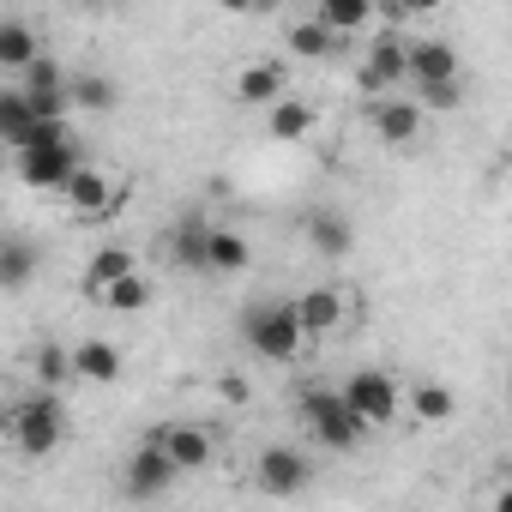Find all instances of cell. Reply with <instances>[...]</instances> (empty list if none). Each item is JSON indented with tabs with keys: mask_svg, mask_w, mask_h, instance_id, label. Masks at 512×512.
Masks as SVG:
<instances>
[{
	"mask_svg": "<svg viewBox=\"0 0 512 512\" xmlns=\"http://www.w3.org/2000/svg\"><path fill=\"white\" fill-rule=\"evenodd\" d=\"M338 392H344L350 416H356L368 434H380V428H398V422H404V386H398L386 368H356Z\"/></svg>",
	"mask_w": 512,
	"mask_h": 512,
	"instance_id": "5b68a950",
	"label": "cell"
},
{
	"mask_svg": "<svg viewBox=\"0 0 512 512\" xmlns=\"http://www.w3.org/2000/svg\"><path fill=\"white\" fill-rule=\"evenodd\" d=\"M151 440L169 452V464H175L181 476L211 470V458H217V440H211L199 422H163V428H151Z\"/></svg>",
	"mask_w": 512,
	"mask_h": 512,
	"instance_id": "7c38bea8",
	"label": "cell"
},
{
	"mask_svg": "<svg viewBox=\"0 0 512 512\" xmlns=\"http://www.w3.org/2000/svg\"><path fill=\"white\" fill-rule=\"evenodd\" d=\"M308 247L320 253V260H350V247H356V229L344 211H314L308 217Z\"/></svg>",
	"mask_w": 512,
	"mask_h": 512,
	"instance_id": "44dd1931",
	"label": "cell"
},
{
	"mask_svg": "<svg viewBox=\"0 0 512 512\" xmlns=\"http://www.w3.org/2000/svg\"><path fill=\"white\" fill-rule=\"evenodd\" d=\"M79 7H109V0H79Z\"/></svg>",
	"mask_w": 512,
	"mask_h": 512,
	"instance_id": "836d02e7",
	"label": "cell"
},
{
	"mask_svg": "<svg viewBox=\"0 0 512 512\" xmlns=\"http://www.w3.org/2000/svg\"><path fill=\"white\" fill-rule=\"evenodd\" d=\"M31 380L49 386V392H61V386L73 380V356H67V344H37V350H31Z\"/></svg>",
	"mask_w": 512,
	"mask_h": 512,
	"instance_id": "4316f807",
	"label": "cell"
},
{
	"mask_svg": "<svg viewBox=\"0 0 512 512\" xmlns=\"http://www.w3.org/2000/svg\"><path fill=\"white\" fill-rule=\"evenodd\" d=\"M73 169H79L73 133H67V139H49V145L13 151V175H19V187H31V193H61V181H67Z\"/></svg>",
	"mask_w": 512,
	"mask_h": 512,
	"instance_id": "52a82bcc",
	"label": "cell"
},
{
	"mask_svg": "<svg viewBox=\"0 0 512 512\" xmlns=\"http://www.w3.org/2000/svg\"><path fill=\"white\" fill-rule=\"evenodd\" d=\"M91 302H97V308H109V314H139V308L151 302V278H145L139 266H127V272H121V278H109Z\"/></svg>",
	"mask_w": 512,
	"mask_h": 512,
	"instance_id": "603a6c76",
	"label": "cell"
},
{
	"mask_svg": "<svg viewBox=\"0 0 512 512\" xmlns=\"http://www.w3.org/2000/svg\"><path fill=\"white\" fill-rule=\"evenodd\" d=\"M356 91H362L368 103L404 91V31H380V37L368 43L362 67H356Z\"/></svg>",
	"mask_w": 512,
	"mask_h": 512,
	"instance_id": "ba28073f",
	"label": "cell"
},
{
	"mask_svg": "<svg viewBox=\"0 0 512 512\" xmlns=\"http://www.w3.org/2000/svg\"><path fill=\"white\" fill-rule=\"evenodd\" d=\"M241 338H247V350L260 356V362H278V368L308 350V338H302L290 302H253V308L241 314Z\"/></svg>",
	"mask_w": 512,
	"mask_h": 512,
	"instance_id": "7a4b0ae2",
	"label": "cell"
},
{
	"mask_svg": "<svg viewBox=\"0 0 512 512\" xmlns=\"http://www.w3.org/2000/svg\"><path fill=\"white\" fill-rule=\"evenodd\" d=\"M31 55H43V37L25 19H0V73H19Z\"/></svg>",
	"mask_w": 512,
	"mask_h": 512,
	"instance_id": "d4e9b609",
	"label": "cell"
},
{
	"mask_svg": "<svg viewBox=\"0 0 512 512\" xmlns=\"http://www.w3.org/2000/svg\"><path fill=\"white\" fill-rule=\"evenodd\" d=\"M7 410H13L7 440H13L25 458H49V452L67 440V404H61V392L37 386V392H25V398H19V404H7Z\"/></svg>",
	"mask_w": 512,
	"mask_h": 512,
	"instance_id": "6da1fadb",
	"label": "cell"
},
{
	"mask_svg": "<svg viewBox=\"0 0 512 512\" xmlns=\"http://www.w3.org/2000/svg\"><path fill=\"white\" fill-rule=\"evenodd\" d=\"M314 13L326 19V25H338L344 37H356V31H368L380 13H374V0H314Z\"/></svg>",
	"mask_w": 512,
	"mask_h": 512,
	"instance_id": "484cf974",
	"label": "cell"
},
{
	"mask_svg": "<svg viewBox=\"0 0 512 512\" xmlns=\"http://www.w3.org/2000/svg\"><path fill=\"white\" fill-rule=\"evenodd\" d=\"M205 217H187V223H175V235H169V260H175V272H187V278H205Z\"/></svg>",
	"mask_w": 512,
	"mask_h": 512,
	"instance_id": "cb8c5ba5",
	"label": "cell"
},
{
	"mask_svg": "<svg viewBox=\"0 0 512 512\" xmlns=\"http://www.w3.org/2000/svg\"><path fill=\"white\" fill-rule=\"evenodd\" d=\"M67 97H73V115H109L121 103L109 73H67Z\"/></svg>",
	"mask_w": 512,
	"mask_h": 512,
	"instance_id": "7402d4cb",
	"label": "cell"
},
{
	"mask_svg": "<svg viewBox=\"0 0 512 512\" xmlns=\"http://www.w3.org/2000/svg\"><path fill=\"white\" fill-rule=\"evenodd\" d=\"M67 85V67L43 49V55H31L25 67H19V91H61Z\"/></svg>",
	"mask_w": 512,
	"mask_h": 512,
	"instance_id": "f1b7e54d",
	"label": "cell"
},
{
	"mask_svg": "<svg viewBox=\"0 0 512 512\" xmlns=\"http://www.w3.org/2000/svg\"><path fill=\"white\" fill-rule=\"evenodd\" d=\"M127 266H139L127 247H97V253H91V266H85V278H79V290H85V296H97V290H103L109 278H121Z\"/></svg>",
	"mask_w": 512,
	"mask_h": 512,
	"instance_id": "83f0119b",
	"label": "cell"
},
{
	"mask_svg": "<svg viewBox=\"0 0 512 512\" xmlns=\"http://www.w3.org/2000/svg\"><path fill=\"white\" fill-rule=\"evenodd\" d=\"M368 127H374V139L380 145H416L422 139V127H428V109L416 103V97H374L368 103Z\"/></svg>",
	"mask_w": 512,
	"mask_h": 512,
	"instance_id": "8fae6325",
	"label": "cell"
},
{
	"mask_svg": "<svg viewBox=\"0 0 512 512\" xmlns=\"http://www.w3.org/2000/svg\"><path fill=\"white\" fill-rule=\"evenodd\" d=\"M7 422H13V410H7V404H0V440H7Z\"/></svg>",
	"mask_w": 512,
	"mask_h": 512,
	"instance_id": "d6a6232c",
	"label": "cell"
},
{
	"mask_svg": "<svg viewBox=\"0 0 512 512\" xmlns=\"http://www.w3.org/2000/svg\"><path fill=\"white\" fill-rule=\"evenodd\" d=\"M0 151H7V145H0Z\"/></svg>",
	"mask_w": 512,
	"mask_h": 512,
	"instance_id": "e575fe53",
	"label": "cell"
},
{
	"mask_svg": "<svg viewBox=\"0 0 512 512\" xmlns=\"http://www.w3.org/2000/svg\"><path fill=\"white\" fill-rule=\"evenodd\" d=\"M253 482H260V494H272V500H290V494H302L314 482V458L296 452V446H266L253 458Z\"/></svg>",
	"mask_w": 512,
	"mask_h": 512,
	"instance_id": "9c48e42d",
	"label": "cell"
},
{
	"mask_svg": "<svg viewBox=\"0 0 512 512\" xmlns=\"http://www.w3.org/2000/svg\"><path fill=\"white\" fill-rule=\"evenodd\" d=\"M181 482V470L169 464V452L157 446V440H145L133 458H127V476H121V488L133 494V500H157V494H169Z\"/></svg>",
	"mask_w": 512,
	"mask_h": 512,
	"instance_id": "5bb4252c",
	"label": "cell"
},
{
	"mask_svg": "<svg viewBox=\"0 0 512 512\" xmlns=\"http://www.w3.org/2000/svg\"><path fill=\"white\" fill-rule=\"evenodd\" d=\"M302 422H308V434H314L326 452H356V446L368 440V428L350 416V404H344L338 386H308V392H302Z\"/></svg>",
	"mask_w": 512,
	"mask_h": 512,
	"instance_id": "8992f818",
	"label": "cell"
},
{
	"mask_svg": "<svg viewBox=\"0 0 512 512\" xmlns=\"http://www.w3.org/2000/svg\"><path fill=\"white\" fill-rule=\"evenodd\" d=\"M67 356H73V380H85V386H115L127 368L121 344H109V338H79V344H67Z\"/></svg>",
	"mask_w": 512,
	"mask_h": 512,
	"instance_id": "9a60e30c",
	"label": "cell"
},
{
	"mask_svg": "<svg viewBox=\"0 0 512 512\" xmlns=\"http://www.w3.org/2000/svg\"><path fill=\"white\" fill-rule=\"evenodd\" d=\"M446 79H464L458 49L440 37H404V85L422 91V85H446Z\"/></svg>",
	"mask_w": 512,
	"mask_h": 512,
	"instance_id": "30bf717a",
	"label": "cell"
},
{
	"mask_svg": "<svg viewBox=\"0 0 512 512\" xmlns=\"http://www.w3.org/2000/svg\"><path fill=\"white\" fill-rule=\"evenodd\" d=\"M440 7H446V0H374V13L392 19L386 31H398L404 19H428V13H440Z\"/></svg>",
	"mask_w": 512,
	"mask_h": 512,
	"instance_id": "4dcf8cb0",
	"label": "cell"
},
{
	"mask_svg": "<svg viewBox=\"0 0 512 512\" xmlns=\"http://www.w3.org/2000/svg\"><path fill=\"white\" fill-rule=\"evenodd\" d=\"M127 199H133V181H121V175H109V169H97V163H85V157H79V169L61 181V205H67L79 223H109Z\"/></svg>",
	"mask_w": 512,
	"mask_h": 512,
	"instance_id": "3957f363",
	"label": "cell"
},
{
	"mask_svg": "<svg viewBox=\"0 0 512 512\" xmlns=\"http://www.w3.org/2000/svg\"><path fill=\"white\" fill-rule=\"evenodd\" d=\"M284 91H290V67H284V61H266V55H260V61H247V67L235 73V97L253 103V109L278 103Z\"/></svg>",
	"mask_w": 512,
	"mask_h": 512,
	"instance_id": "2e32d148",
	"label": "cell"
},
{
	"mask_svg": "<svg viewBox=\"0 0 512 512\" xmlns=\"http://www.w3.org/2000/svg\"><path fill=\"white\" fill-rule=\"evenodd\" d=\"M404 410H410L422 428H446V422L458 416V392H452L446 380H416V386L404 392Z\"/></svg>",
	"mask_w": 512,
	"mask_h": 512,
	"instance_id": "ffe728a7",
	"label": "cell"
},
{
	"mask_svg": "<svg viewBox=\"0 0 512 512\" xmlns=\"http://www.w3.org/2000/svg\"><path fill=\"white\" fill-rule=\"evenodd\" d=\"M43 278V247L19 229H0V296H19Z\"/></svg>",
	"mask_w": 512,
	"mask_h": 512,
	"instance_id": "4fadbf2b",
	"label": "cell"
},
{
	"mask_svg": "<svg viewBox=\"0 0 512 512\" xmlns=\"http://www.w3.org/2000/svg\"><path fill=\"white\" fill-rule=\"evenodd\" d=\"M223 13H253V0H217Z\"/></svg>",
	"mask_w": 512,
	"mask_h": 512,
	"instance_id": "1f68e13d",
	"label": "cell"
},
{
	"mask_svg": "<svg viewBox=\"0 0 512 512\" xmlns=\"http://www.w3.org/2000/svg\"><path fill=\"white\" fill-rule=\"evenodd\" d=\"M290 314H296L302 338L320 344V338H344V332L362 320V296L344 290V284H314V290H302V296L290 302Z\"/></svg>",
	"mask_w": 512,
	"mask_h": 512,
	"instance_id": "277c9868",
	"label": "cell"
},
{
	"mask_svg": "<svg viewBox=\"0 0 512 512\" xmlns=\"http://www.w3.org/2000/svg\"><path fill=\"white\" fill-rule=\"evenodd\" d=\"M428 115H446V109H458L464 103V79H446V85H422V91H410Z\"/></svg>",
	"mask_w": 512,
	"mask_h": 512,
	"instance_id": "f546056e",
	"label": "cell"
},
{
	"mask_svg": "<svg viewBox=\"0 0 512 512\" xmlns=\"http://www.w3.org/2000/svg\"><path fill=\"white\" fill-rule=\"evenodd\" d=\"M284 43H290V55H302V61H332V55L344 49V31L326 25L320 13H308V19H290V25H284Z\"/></svg>",
	"mask_w": 512,
	"mask_h": 512,
	"instance_id": "ac0fdd59",
	"label": "cell"
},
{
	"mask_svg": "<svg viewBox=\"0 0 512 512\" xmlns=\"http://www.w3.org/2000/svg\"><path fill=\"white\" fill-rule=\"evenodd\" d=\"M247 266H253L247 235H235L229 223H211V229H205V278H235V272H247Z\"/></svg>",
	"mask_w": 512,
	"mask_h": 512,
	"instance_id": "e0dca14e",
	"label": "cell"
},
{
	"mask_svg": "<svg viewBox=\"0 0 512 512\" xmlns=\"http://www.w3.org/2000/svg\"><path fill=\"white\" fill-rule=\"evenodd\" d=\"M320 127V109L314 103H302V97H278V103H266V133L278 139V145H302L308 133Z\"/></svg>",
	"mask_w": 512,
	"mask_h": 512,
	"instance_id": "d6986e66",
	"label": "cell"
}]
</instances>
